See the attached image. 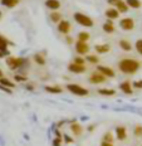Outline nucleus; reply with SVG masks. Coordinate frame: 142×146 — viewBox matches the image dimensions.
Instances as JSON below:
<instances>
[{"label": "nucleus", "instance_id": "f257e3e1", "mask_svg": "<svg viewBox=\"0 0 142 146\" xmlns=\"http://www.w3.org/2000/svg\"><path fill=\"white\" fill-rule=\"evenodd\" d=\"M140 62L136 59H131V58H125L122 59L121 62L118 63V68L120 71L125 74H133L138 71L140 68Z\"/></svg>", "mask_w": 142, "mask_h": 146}, {"label": "nucleus", "instance_id": "f03ea898", "mask_svg": "<svg viewBox=\"0 0 142 146\" xmlns=\"http://www.w3.org/2000/svg\"><path fill=\"white\" fill-rule=\"evenodd\" d=\"M73 18H74L75 22L79 24V25L87 27V28H92V27L94 25V22L92 20V18H89L88 15H86V14H83V13H79V11L74 13Z\"/></svg>", "mask_w": 142, "mask_h": 146}, {"label": "nucleus", "instance_id": "7ed1b4c3", "mask_svg": "<svg viewBox=\"0 0 142 146\" xmlns=\"http://www.w3.org/2000/svg\"><path fill=\"white\" fill-rule=\"evenodd\" d=\"M67 90H68L71 93L75 95V96H87V95L89 93L87 88L79 86V84H74V83L67 84Z\"/></svg>", "mask_w": 142, "mask_h": 146}, {"label": "nucleus", "instance_id": "20e7f679", "mask_svg": "<svg viewBox=\"0 0 142 146\" xmlns=\"http://www.w3.org/2000/svg\"><path fill=\"white\" fill-rule=\"evenodd\" d=\"M107 3L111 7H114L120 13H127L129 7L127 5V3L123 1V0H107Z\"/></svg>", "mask_w": 142, "mask_h": 146}, {"label": "nucleus", "instance_id": "39448f33", "mask_svg": "<svg viewBox=\"0 0 142 146\" xmlns=\"http://www.w3.org/2000/svg\"><path fill=\"white\" fill-rule=\"evenodd\" d=\"M88 81H89V83H92V84H99V83H103V82L107 81V77L99 71H96L89 76Z\"/></svg>", "mask_w": 142, "mask_h": 146}, {"label": "nucleus", "instance_id": "423d86ee", "mask_svg": "<svg viewBox=\"0 0 142 146\" xmlns=\"http://www.w3.org/2000/svg\"><path fill=\"white\" fill-rule=\"evenodd\" d=\"M24 63V59L23 58H18V57H8L7 58V64L10 69H18L19 67H22Z\"/></svg>", "mask_w": 142, "mask_h": 146}, {"label": "nucleus", "instance_id": "0eeeda50", "mask_svg": "<svg viewBox=\"0 0 142 146\" xmlns=\"http://www.w3.org/2000/svg\"><path fill=\"white\" fill-rule=\"evenodd\" d=\"M75 52H77L79 56H83V54H87L89 52V45L87 44V42H81L78 40L75 43Z\"/></svg>", "mask_w": 142, "mask_h": 146}, {"label": "nucleus", "instance_id": "6e6552de", "mask_svg": "<svg viewBox=\"0 0 142 146\" xmlns=\"http://www.w3.org/2000/svg\"><path fill=\"white\" fill-rule=\"evenodd\" d=\"M120 27L123 30H132L135 28V20L132 18H123L120 22Z\"/></svg>", "mask_w": 142, "mask_h": 146}, {"label": "nucleus", "instance_id": "1a4fd4ad", "mask_svg": "<svg viewBox=\"0 0 142 146\" xmlns=\"http://www.w3.org/2000/svg\"><path fill=\"white\" fill-rule=\"evenodd\" d=\"M68 69L71 71L72 73H77V74H79V73H84L86 72V66L84 64H78V63H71V64H68Z\"/></svg>", "mask_w": 142, "mask_h": 146}, {"label": "nucleus", "instance_id": "9d476101", "mask_svg": "<svg viewBox=\"0 0 142 146\" xmlns=\"http://www.w3.org/2000/svg\"><path fill=\"white\" fill-rule=\"evenodd\" d=\"M71 29H72V25L67 20H60L58 23V30L62 34H68V33L71 32Z\"/></svg>", "mask_w": 142, "mask_h": 146}, {"label": "nucleus", "instance_id": "9b49d317", "mask_svg": "<svg viewBox=\"0 0 142 146\" xmlns=\"http://www.w3.org/2000/svg\"><path fill=\"white\" fill-rule=\"evenodd\" d=\"M97 71H99L101 73H103V74L106 76V77H111V78H113L114 76H116V73H114V71L111 67H107V66H98L97 67Z\"/></svg>", "mask_w": 142, "mask_h": 146}, {"label": "nucleus", "instance_id": "f8f14e48", "mask_svg": "<svg viewBox=\"0 0 142 146\" xmlns=\"http://www.w3.org/2000/svg\"><path fill=\"white\" fill-rule=\"evenodd\" d=\"M116 136L120 141H123V140L127 139V130H126V127L125 126L116 127Z\"/></svg>", "mask_w": 142, "mask_h": 146}, {"label": "nucleus", "instance_id": "ddd939ff", "mask_svg": "<svg viewBox=\"0 0 142 146\" xmlns=\"http://www.w3.org/2000/svg\"><path fill=\"white\" fill-rule=\"evenodd\" d=\"M120 88H121V91H122L123 93H126V95H132V93H133L132 84H131V82H129V81L122 82V83L120 84Z\"/></svg>", "mask_w": 142, "mask_h": 146}, {"label": "nucleus", "instance_id": "4468645a", "mask_svg": "<svg viewBox=\"0 0 142 146\" xmlns=\"http://www.w3.org/2000/svg\"><path fill=\"white\" fill-rule=\"evenodd\" d=\"M106 17L108 18V19H112V20H114V19H117V18L120 17V11L117 10L116 8H108L107 10H106Z\"/></svg>", "mask_w": 142, "mask_h": 146}, {"label": "nucleus", "instance_id": "2eb2a0df", "mask_svg": "<svg viewBox=\"0 0 142 146\" xmlns=\"http://www.w3.org/2000/svg\"><path fill=\"white\" fill-rule=\"evenodd\" d=\"M118 45H120V48L122 50H125V52H131L132 49H133V45H132L131 42H128V40H126V39H122V40H120L118 42Z\"/></svg>", "mask_w": 142, "mask_h": 146}, {"label": "nucleus", "instance_id": "dca6fc26", "mask_svg": "<svg viewBox=\"0 0 142 146\" xmlns=\"http://www.w3.org/2000/svg\"><path fill=\"white\" fill-rule=\"evenodd\" d=\"M45 7L50 10H58L60 8V3L59 0H47L45 1Z\"/></svg>", "mask_w": 142, "mask_h": 146}, {"label": "nucleus", "instance_id": "f3484780", "mask_svg": "<svg viewBox=\"0 0 142 146\" xmlns=\"http://www.w3.org/2000/svg\"><path fill=\"white\" fill-rule=\"evenodd\" d=\"M71 131L73 132V135L79 136V135H82V133H83V127L81 126L79 123L73 122V123H71Z\"/></svg>", "mask_w": 142, "mask_h": 146}, {"label": "nucleus", "instance_id": "a211bd4d", "mask_svg": "<svg viewBox=\"0 0 142 146\" xmlns=\"http://www.w3.org/2000/svg\"><path fill=\"white\" fill-rule=\"evenodd\" d=\"M94 49L99 54H104V53H108V52L111 50V47L108 44H96Z\"/></svg>", "mask_w": 142, "mask_h": 146}, {"label": "nucleus", "instance_id": "6ab92c4d", "mask_svg": "<svg viewBox=\"0 0 142 146\" xmlns=\"http://www.w3.org/2000/svg\"><path fill=\"white\" fill-rule=\"evenodd\" d=\"M103 30L106 33H108V34H111V33H113L116 28H114V24L112 23V19H107V22L103 24Z\"/></svg>", "mask_w": 142, "mask_h": 146}, {"label": "nucleus", "instance_id": "aec40b11", "mask_svg": "<svg viewBox=\"0 0 142 146\" xmlns=\"http://www.w3.org/2000/svg\"><path fill=\"white\" fill-rule=\"evenodd\" d=\"M97 92L102 96H114L116 95V91L111 90V88H99V90H97Z\"/></svg>", "mask_w": 142, "mask_h": 146}, {"label": "nucleus", "instance_id": "412c9836", "mask_svg": "<svg viewBox=\"0 0 142 146\" xmlns=\"http://www.w3.org/2000/svg\"><path fill=\"white\" fill-rule=\"evenodd\" d=\"M33 59H34V62L37 63V64H39V66H44L45 64V58H44V56L42 53H37L34 57H33Z\"/></svg>", "mask_w": 142, "mask_h": 146}, {"label": "nucleus", "instance_id": "4be33fe9", "mask_svg": "<svg viewBox=\"0 0 142 146\" xmlns=\"http://www.w3.org/2000/svg\"><path fill=\"white\" fill-rule=\"evenodd\" d=\"M20 0H1V4L7 8H14L19 4Z\"/></svg>", "mask_w": 142, "mask_h": 146}, {"label": "nucleus", "instance_id": "5701e85b", "mask_svg": "<svg viewBox=\"0 0 142 146\" xmlns=\"http://www.w3.org/2000/svg\"><path fill=\"white\" fill-rule=\"evenodd\" d=\"M49 18H50V20H52L53 23H57V24H58L60 20H63L62 19V14L58 13V11H55V10H54L53 13H50V17Z\"/></svg>", "mask_w": 142, "mask_h": 146}, {"label": "nucleus", "instance_id": "b1692460", "mask_svg": "<svg viewBox=\"0 0 142 146\" xmlns=\"http://www.w3.org/2000/svg\"><path fill=\"white\" fill-rule=\"evenodd\" d=\"M45 91L49 93H55V95H58V93H62V88L58 87V86H45Z\"/></svg>", "mask_w": 142, "mask_h": 146}, {"label": "nucleus", "instance_id": "393cba45", "mask_svg": "<svg viewBox=\"0 0 142 146\" xmlns=\"http://www.w3.org/2000/svg\"><path fill=\"white\" fill-rule=\"evenodd\" d=\"M126 3H127V5L132 9H140L142 5V3L140 0H126Z\"/></svg>", "mask_w": 142, "mask_h": 146}, {"label": "nucleus", "instance_id": "a878e982", "mask_svg": "<svg viewBox=\"0 0 142 146\" xmlns=\"http://www.w3.org/2000/svg\"><path fill=\"white\" fill-rule=\"evenodd\" d=\"M8 44H9V42L3 35H0V50H1V52H7V53H8V49H7Z\"/></svg>", "mask_w": 142, "mask_h": 146}, {"label": "nucleus", "instance_id": "bb28decb", "mask_svg": "<svg viewBox=\"0 0 142 146\" xmlns=\"http://www.w3.org/2000/svg\"><path fill=\"white\" fill-rule=\"evenodd\" d=\"M89 38H90L89 33H87V32H79V33H78V40H81V42H87Z\"/></svg>", "mask_w": 142, "mask_h": 146}, {"label": "nucleus", "instance_id": "cd10ccee", "mask_svg": "<svg viewBox=\"0 0 142 146\" xmlns=\"http://www.w3.org/2000/svg\"><path fill=\"white\" fill-rule=\"evenodd\" d=\"M0 84H3L4 87H10V88H14L15 84L13 83V82H10L9 80H7V78H0Z\"/></svg>", "mask_w": 142, "mask_h": 146}, {"label": "nucleus", "instance_id": "c85d7f7f", "mask_svg": "<svg viewBox=\"0 0 142 146\" xmlns=\"http://www.w3.org/2000/svg\"><path fill=\"white\" fill-rule=\"evenodd\" d=\"M86 60H88V62L92 63V64H97L99 62V58L97 56H94V54H89V56L86 57Z\"/></svg>", "mask_w": 142, "mask_h": 146}, {"label": "nucleus", "instance_id": "c756f323", "mask_svg": "<svg viewBox=\"0 0 142 146\" xmlns=\"http://www.w3.org/2000/svg\"><path fill=\"white\" fill-rule=\"evenodd\" d=\"M135 48H136V50H137V53L142 56V39H138V40L136 42Z\"/></svg>", "mask_w": 142, "mask_h": 146}, {"label": "nucleus", "instance_id": "7c9ffc66", "mask_svg": "<svg viewBox=\"0 0 142 146\" xmlns=\"http://www.w3.org/2000/svg\"><path fill=\"white\" fill-rule=\"evenodd\" d=\"M103 141L113 142V135H112V132H106L104 135H103Z\"/></svg>", "mask_w": 142, "mask_h": 146}, {"label": "nucleus", "instance_id": "2f4dec72", "mask_svg": "<svg viewBox=\"0 0 142 146\" xmlns=\"http://www.w3.org/2000/svg\"><path fill=\"white\" fill-rule=\"evenodd\" d=\"M74 63L84 64V63H86V58H82V56H77V57H74Z\"/></svg>", "mask_w": 142, "mask_h": 146}, {"label": "nucleus", "instance_id": "473e14b6", "mask_svg": "<svg viewBox=\"0 0 142 146\" xmlns=\"http://www.w3.org/2000/svg\"><path fill=\"white\" fill-rule=\"evenodd\" d=\"M14 80L17 82H26V77H24V76H20V74H17L14 77Z\"/></svg>", "mask_w": 142, "mask_h": 146}, {"label": "nucleus", "instance_id": "72a5a7b5", "mask_svg": "<svg viewBox=\"0 0 142 146\" xmlns=\"http://www.w3.org/2000/svg\"><path fill=\"white\" fill-rule=\"evenodd\" d=\"M135 135L136 136H142V126H136V129H135Z\"/></svg>", "mask_w": 142, "mask_h": 146}, {"label": "nucleus", "instance_id": "f704fd0d", "mask_svg": "<svg viewBox=\"0 0 142 146\" xmlns=\"http://www.w3.org/2000/svg\"><path fill=\"white\" fill-rule=\"evenodd\" d=\"M62 141H63V139H62V137H57V139H54V141H53V146H60V144H62Z\"/></svg>", "mask_w": 142, "mask_h": 146}, {"label": "nucleus", "instance_id": "c9c22d12", "mask_svg": "<svg viewBox=\"0 0 142 146\" xmlns=\"http://www.w3.org/2000/svg\"><path fill=\"white\" fill-rule=\"evenodd\" d=\"M63 137H64V141L67 142V144H72V142H73V139H72V137H69L68 135H64V136H63Z\"/></svg>", "mask_w": 142, "mask_h": 146}, {"label": "nucleus", "instance_id": "e433bc0d", "mask_svg": "<svg viewBox=\"0 0 142 146\" xmlns=\"http://www.w3.org/2000/svg\"><path fill=\"white\" fill-rule=\"evenodd\" d=\"M133 87L135 88H142V81H137L133 83Z\"/></svg>", "mask_w": 142, "mask_h": 146}, {"label": "nucleus", "instance_id": "4c0bfd02", "mask_svg": "<svg viewBox=\"0 0 142 146\" xmlns=\"http://www.w3.org/2000/svg\"><path fill=\"white\" fill-rule=\"evenodd\" d=\"M65 40H67L68 44H72V43H73V38H72V36H69V35L65 36Z\"/></svg>", "mask_w": 142, "mask_h": 146}, {"label": "nucleus", "instance_id": "58836bf2", "mask_svg": "<svg viewBox=\"0 0 142 146\" xmlns=\"http://www.w3.org/2000/svg\"><path fill=\"white\" fill-rule=\"evenodd\" d=\"M101 146H113V142H107V141H102Z\"/></svg>", "mask_w": 142, "mask_h": 146}, {"label": "nucleus", "instance_id": "ea45409f", "mask_svg": "<svg viewBox=\"0 0 142 146\" xmlns=\"http://www.w3.org/2000/svg\"><path fill=\"white\" fill-rule=\"evenodd\" d=\"M5 54H7V52H1V50H0V58H1V57H4Z\"/></svg>", "mask_w": 142, "mask_h": 146}, {"label": "nucleus", "instance_id": "a19ab883", "mask_svg": "<svg viewBox=\"0 0 142 146\" xmlns=\"http://www.w3.org/2000/svg\"><path fill=\"white\" fill-rule=\"evenodd\" d=\"M93 130H94V126H89L88 127V131H93Z\"/></svg>", "mask_w": 142, "mask_h": 146}, {"label": "nucleus", "instance_id": "79ce46f5", "mask_svg": "<svg viewBox=\"0 0 142 146\" xmlns=\"http://www.w3.org/2000/svg\"><path fill=\"white\" fill-rule=\"evenodd\" d=\"M26 90H34V88H33V86H26Z\"/></svg>", "mask_w": 142, "mask_h": 146}, {"label": "nucleus", "instance_id": "37998d69", "mask_svg": "<svg viewBox=\"0 0 142 146\" xmlns=\"http://www.w3.org/2000/svg\"><path fill=\"white\" fill-rule=\"evenodd\" d=\"M3 77H4V74H3V72L0 71V78H3Z\"/></svg>", "mask_w": 142, "mask_h": 146}, {"label": "nucleus", "instance_id": "c03bdc74", "mask_svg": "<svg viewBox=\"0 0 142 146\" xmlns=\"http://www.w3.org/2000/svg\"><path fill=\"white\" fill-rule=\"evenodd\" d=\"M0 19H1V11H0Z\"/></svg>", "mask_w": 142, "mask_h": 146}]
</instances>
